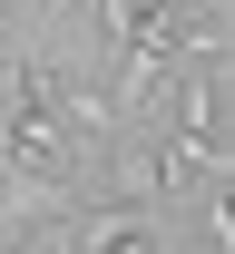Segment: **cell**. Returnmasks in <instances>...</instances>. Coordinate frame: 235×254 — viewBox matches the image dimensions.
Listing matches in <instances>:
<instances>
[{
	"mask_svg": "<svg viewBox=\"0 0 235 254\" xmlns=\"http://www.w3.org/2000/svg\"><path fill=\"white\" fill-rule=\"evenodd\" d=\"M10 10H30V0H0V20H10Z\"/></svg>",
	"mask_w": 235,
	"mask_h": 254,
	"instance_id": "obj_1",
	"label": "cell"
}]
</instances>
